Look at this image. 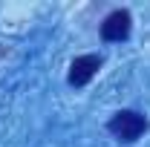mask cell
Masks as SVG:
<instances>
[{
	"instance_id": "cell-1",
	"label": "cell",
	"mask_w": 150,
	"mask_h": 147,
	"mask_svg": "<svg viewBox=\"0 0 150 147\" xmlns=\"http://www.w3.org/2000/svg\"><path fill=\"white\" fill-rule=\"evenodd\" d=\"M107 130H110L118 141L133 144L136 139L144 136V130H147V118H144L142 112H136V110H118L110 121H107Z\"/></svg>"
},
{
	"instance_id": "cell-2",
	"label": "cell",
	"mask_w": 150,
	"mask_h": 147,
	"mask_svg": "<svg viewBox=\"0 0 150 147\" xmlns=\"http://www.w3.org/2000/svg\"><path fill=\"white\" fill-rule=\"evenodd\" d=\"M98 69H101V55H78L69 64L67 81H69V87H87Z\"/></svg>"
},
{
	"instance_id": "cell-3",
	"label": "cell",
	"mask_w": 150,
	"mask_h": 147,
	"mask_svg": "<svg viewBox=\"0 0 150 147\" xmlns=\"http://www.w3.org/2000/svg\"><path fill=\"white\" fill-rule=\"evenodd\" d=\"M130 23H133V18L127 9H112L101 20V37L104 40H127L130 37Z\"/></svg>"
}]
</instances>
